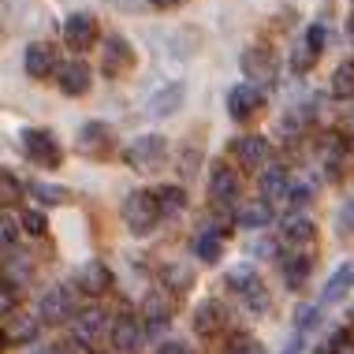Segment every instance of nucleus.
I'll use <instances>...</instances> for the list:
<instances>
[{
  "label": "nucleus",
  "mask_w": 354,
  "mask_h": 354,
  "mask_svg": "<svg viewBox=\"0 0 354 354\" xmlns=\"http://www.w3.org/2000/svg\"><path fill=\"white\" fill-rule=\"evenodd\" d=\"M317 324H321V310H317V306H299V332L317 328Z\"/></svg>",
  "instance_id": "39"
},
{
  "label": "nucleus",
  "mask_w": 354,
  "mask_h": 354,
  "mask_svg": "<svg viewBox=\"0 0 354 354\" xmlns=\"http://www.w3.org/2000/svg\"><path fill=\"white\" fill-rule=\"evenodd\" d=\"M283 202L291 205V213H299L302 205H310V202H313V190H310V187H291V190H287Z\"/></svg>",
  "instance_id": "37"
},
{
  "label": "nucleus",
  "mask_w": 354,
  "mask_h": 354,
  "mask_svg": "<svg viewBox=\"0 0 354 354\" xmlns=\"http://www.w3.org/2000/svg\"><path fill=\"white\" fill-rule=\"evenodd\" d=\"M79 287L86 295H104L112 287V269L104 261H86L79 269Z\"/></svg>",
  "instance_id": "23"
},
{
  "label": "nucleus",
  "mask_w": 354,
  "mask_h": 354,
  "mask_svg": "<svg viewBox=\"0 0 354 354\" xmlns=\"http://www.w3.org/2000/svg\"><path fill=\"white\" fill-rule=\"evenodd\" d=\"M194 254L202 257V261H220V254H224V239H216V235H205V232H198L194 235Z\"/></svg>",
  "instance_id": "31"
},
{
  "label": "nucleus",
  "mask_w": 354,
  "mask_h": 354,
  "mask_svg": "<svg viewBox=\"0 0 354 354\" xmlns=\"http://www.w3.org/2000/svg\"><path fill=\"white\" fill-rule=\"evenodd\" d=\"M165 157H168V142L160 135H138V138H131L127 149H123V160L135 171H157Z\"/></svg>",
  "instance_id": "2"
},
{
  "label": "nucleus",
  "mask_w": 354,
  "mask_h": 354,
  "mask_svg": "<svg viewBox=\"0 0 354 354\" xmlns=\"http://www.w3.org/2000/svg\"><path fill=\"white\" fill-rule=\"evenodd\" d=\"M19 227H23L26 235H45L49 232V220H45L41 209H26V213L19 216Z\"/></svg>",
  "instance_id": "35"
},
{
  "label": "nucleus",
  "mask_w": 354,
  "mask_h": 354,
  "mask_svg": "<svg viewBox=\"0 0 354 354\" xmlns=\"http://www.w3.org/2000/svg\"><path fill=\"white\" fill-rule=\"evenodd\" d=\"M23 68H26L30 79H49V75L56 71V56H53V49L45 41H34V45H26Z\"/></svg>",
  "instance_id": "21"
},
{
  "label": "nucleus",
  "mask_w": 354,
  "mask_h": 354,
  "mask_svg": "<svg viewBox=\"0 0 354 354\" xmlns=\"http://www.w3.org/2000/svg\"><path fill=\"white\" fill-rule=\"evenodd\" d=\"M302 45H310L313 53H324V26H321V23H313L310 30L302 34Z\"/></svg>",
  "instance_id": "40"
},
{
  "label": "nucleus",
  "mask_w": 354,
  "mask_h": 354,
  "mask_svg": "<svg viewBox=\"0 0 354 354\" xmlns=\"http://www.w3.org/2000/svg\"><path fill=\"white\" fill-rule=\"evenodd\" d=\"M123 224H127L131 235H149L153 227H157V205H153V194L146 190H131L127 198H123Z\"/></svg>",
  "instance_id": "1"
},
{
  "label": "nucleus",
  "mask_w": 354,
  "mask_h": 354,
  "mask_svg": "<svg viewBox=\"0 0 354 354\" xmlns=\"http://www.w3.org/2000/svg\"><path fill=\"white\" fill-rule=\"evenodd\" d=\"M313 220L310 216H302V213H291L283 220V246L287 250H310L313 246Z\"/></svg>",
  "instance_id": "16"
},
{
  "label": "nucleus",
  "mask_w": 354,
  "mask_h": 354,
  "mask_svg": "<svg viewBox=\"0 0 354 354\" xmlns=\"http://www.w3.org/2000/svg\"><path fill=\"white\" fill-rule=\"evenodd\" d=\"M104 324H109V321H104V313L97 310V306H86V310H79V313L71 317L75 339H79L82 347H86V343H93V339H101Z\"/></svg>",
  "instance_id": "19"
},
{
  "label": "nucleus",
  "mask_w": 354,
  "mask_h": 354,
  "mask_svg": "<svg viewBox=\"0 0 354 354\" xmlns=\"http://www.w3.org/2000/svg\"><path fill=\"white\" fill-rule=\"evenodd\" d=\"M232 153L243 168H261V165H269L272 146H269V138H261V135H243V138L232 142Z\"/></svg>",
  "instance_id": "12"
},
{
  "label": "nucleus",
  "mask_w": 354,
  "mask_h": 354,
  "mask_svg": "<svg viewBox=\"0 0 354 354\" xmlns=\"http://www.w3.org/2000/svg\"><path fill=\"white\" fill-rule=\"evenodd\" d=\"M280 269H283L287 287L299 291V287H306V280H310V272H313V257H310V250H287Z\"/></svg>",
  "instance_id": "18"
},
{
  "label": "nucleus",
  "mask_w": 354,
  "mask_h": 354,
  "mask_svg": "<svg viewBox=\"0 0 354 354\" xmlns=\"http://www.w3.org/2000/svg\"><path fill=\"white\" fill-rule=\"evenodd\" d=\"M15 306H19V287L0 280V317H12Z\"/></svg>",
  "instance_id": "36"
},
{
  "label": "nucleus",
  "mask_w": 354,
  "mask_h": 354,
  "mask_svg": "<svg viewBox=\"0 0 354 354\" xmlns=\"http://www.w3.org/2000/svg\"><path fill=\"white\" fill-rule=\"evenodd\" d=\"M287 190H291V179H287V171H283V168H269V171L261 176V198H265V205L283 202Z\"/></svg>",
  "instance_id": "28"
},
{
  "label": "nucleus",
  "mask_w": 354,
  "mask_h": 354,
  "mask_svg": "<svg viewBox=\"0 0 354 354\" xmlns=\"http://www.w3.org/2000/svg\"><path fill=\"white\" fill-rule=\"evenodd\" d=\"M4 283H12V287H23L26 280L34 276V257L26 254V250H15V246H8L4 250Z\"/></svg>",
  "instance_id": "20"
},
{
  "label": "nucleus",
  "mask_w": 354,
  "mask_h": 354,
  "mask_svg": "<svg viewBox=\"0 0 354 354\" xmlns=\"http://www.w3.org/2000/svg\"><path fill=\"white\" fill-rule=\"evenodd\" d=\"M351 26H354V19H351Z\"/></svg>",
  "instance_id": "49"
},
{
  "label": "nucleus",
  "mask_w": 354,
  "mask_h": 354,
  "mask_svg": "<svg viewBox=\"0 0 354 354\" xmlns=\"http://www.w3.org/2000/svg\"><path fill=\"white\" fill-rule=\"evenodd\" d=\"M30 194L34 198H41V205H64L68 202V187H60V183H41V179H37V183H30Z\"/></svg>",
  "instance_id": "32"
},
{
  "label": "nucleus",
  "mask_w": 354,
  "mask_h": 354,
  "mask_svg": "<svg viewBox=\"0 0 354 354\" xmlns=\"http://www.w3.org/2000/svg\"><path fill=\"white\" fill-rule=\"evenodd\" d=\"M313 354H332V343H321V347L313 351Z\"/></svg>",
  "instance_id": "46"
},
{
  "label": "nucleus",
  "mask_w": 354,
  "mask_h": 354,
  "mask_svg": "<svg viewBox=\"0 0 354 354\" xmlns=\"http://www.w3.org/2000/svg\"><path fill=\"white\" fill-rule=\"evenodd\" d=\"M351 149H354V112H351Z\"/></svg>",
  "instance_id": "47"
},
{
  "label": "nucleus",
  "mask_w": 354,
  "mask_h": 354,
  "mask_svg": "<svg viewBox=\"0 0 354 354\" xmlns=\"http://www.w3.org/2000/svg\"><path fill=\"white\" fill-rule=\"evenodd\" d=\"M157 354H187L183 343H165V347H157Z\"/></svg>",
  "instance_id": "44"
},
{
  "label": "nucleus",
  "mask_w": 354,
  "mask_h": 354,
  "mask_svg": "<svg viewBox=\"0 0 354 354\" xmlns=\"http://www.w3.org/2000/svg\"><path fill=\"white\" fill-rule=\"evenodd\" d=\"M0 37H4V26H0Z\"/></svg>",
  "instance_id": "48"
},
{
  "label": "nucleus",
  "mask_w": 354,
  "mask_h": 354,
  "mask_svg": "<svg viewBox=\"0 0 354 354\" xmlns=\"http://www.w3.org/2000/svg\"><path fill=\"white\" fill-rule=\"evenodd\" d=\"M131 68H135V49H131L120 34H109L101 45V75L104 79H120V75H127Z\"/></svg>",
  "instance_id": "5"
},
{
  "label": "nucleus",
  "mask_w": 354,
  "mask_h": 354,
  "mask_svg": "<svg viewBox=\"0 0 354 354\" xmlns=\"http://www.w3.org/2000/svg\"><path fill=\"white\" fill-rule=\"evenodd\" d=\"M90 82H93V71L86 68L82 60H68V64L56 68V86H60V93H68V97L90 93Z\"/></svg>",
  "instance_id": "11"
},
{
  "label": "nucleus",
  "mask_w": 354,
  "mask_h": 354,
  "mask_svg": "<svg viewBox=\"0 0 354 354\" xmlns=\"http://www.w3.org/2000/svg\"><path fill=\"white\" fill-rule=\"evenodd\" d=\"M153 205H157V216H179L187 209V190L168 183V187H157L153 190Z\"/></svg>",
  "instance_id": "25"
},
{
  "label": "nucleus",
  "mask_w": 354,
  "mask_h": 354,
  "mask_svg": "<svg viewBox=\"0 0 354 354\" xmlns=\"http://www.w3.org/2000/svg\"><path fill=\"white\" fill-rule=\"evenodd\" d=\"M209 198H213V205H232L239 198V176L235 168L227 165H216L213 176H209Z\"/></svg>",
  "instance_id": "15"
},
{
  "label": "nucleus",
  "mask_w": 354,
  "mask_h": 354,
  "mask_svg": "<svg viewBox=\"0 0 354 354\" xmlns=\"http://www.w3.org/2000/svg\"><path fill=\"white\" fill-rule=\"evenodd\" d=\"M224 324H227L224 302H216V299L198 302V310H194V332H198V336H216Z\"/></svg>",
  "instance_id": "17"
},
{
  "label": "nucleus",
  "mask_w": 354,
  "mask_h": 354,
  "mask_svg": "<svg viewBox=\"0 0 354 354\" xmlns=\"http://www.w3.org/2000/svg\"><path fill=\"white\" fill-rule=\"evenodd\" d=\"M109 339H112V347H116L120 354H138V347H142V324H138V317H131V313L116 317V321H112V328H109Z\"/></svg>",
  "instance_id": "14"
},
{
  "label": "nucleus",
  "mask_w": 354,
  "mask_h": 354,
  "mask_svg": "<svg viewBox=\"0 0 354 354\" xmlns=\"http://www.w3.org/2000/svg\"><path fill=\"white\" fill-rule=\"evenodd\" d=\"M19 198H23V183H19L12 171L0 168V205H15Z\"/></svg>",
  "instance_id": "34"
},
{
  "label": "nucleus",
  "mask_w": 354,
  "mask_h": 354,
  "mask_svg": "<svg viewBox=\"0 0 354 354\" xmlns=\"http://www.w3.org/2000/svg\"><path fill=\"white\" fill-rule=\"evenodd\" d=\"M332 93H336L339 101L354 97V60H343L336 71H332Z\"/></svg>",
  "instance_id": "30"
},
{
  "label": "nucleus",
  "mask_w": 354,
  "mask_h": 354,
  "mask_svg": "<svg viewBox=\"0 0 354 354\" xmlns=\"http://www.w3.org/2000/svg\"><path fill=\"white\" fill-rule=\"evenodd\" d=\"M227 283H232V291L243 299L250 310H269V291H265V283H261V276H257L250 265H235L232 272H227Z\"/></svg>",
  "instance_id": "3"
},
{
  "label": "nucleus",
  "mask_w": 354,
  "mask_h": 354,
  "mask_svg": "<svg viewBox=\"0 0 354 354\" xmlns=\"http://www.w3.org/2000/svg\"><path fill=\"white\" fill-rule=\"evenodd\" d=\"M239 68H243L246 82L261 90L265 82L276 79V56H272V49H265V45H250V49L239 56Z\"/></svg>",
  "instance_id": "6"
},
{
  "label": "nucleus",
  "mask_w": 354,
  "mask_h": 354,
  "mask_svg": "<svg viewBox=\"0 0 354 354\" xmlns=\"http://www.w3.org/2000/svg\"><path fill=\"white\" fill-rule=\"evenodd\" d=\"M75 149L82 153V157H104V153L112 149V127L101 120H90L79 127V138H75Z\"/></svg>",
  "instance_id": "9"
},
{
  "label": "nucleus",
  "mask_w": 354,
  "mask_h": 354,
  "mask_svg": "<svg viewBox=\"0 0 354 354\" xmlns=\"http://www.w3.org/2000/svg\"><path fill=\"white\" fill-rule=\"evenodd\" d=\"M232 354H265V347L257 339H246V336H239L235 339V347H232Z\"/></svg>",
  "instance_id": "41"
},
{
  "label": "nucleus",
  "mask_w": 354,
  "mask_h": 354,
  "mask_svg": "<svg viewBox=\"0 0 354 354\" xmlns=\"http://www.w3.org/2000/svg\"><path fill=\"white\" fill-rule=\"evenodd\" d=\"M75 313H79V306H75L71 287H49L41 295V306H37V321H45V324H64Z\"/></svg>",
  "instance_id": "7"
},
{
  "label": "nucleus",
  "mask_w": 354,
  "mask_h": 354,
  "mask_svg": "<svg viewBox=\"0 0 354 354\" xmlns=\"http://www.w3.org/2000/svg\"><path fill=\"white\" fill-rule=\"evenodd\" d=\"M153 8H160V12H168V8H179V4H187V0H149Z\"/></svg>",
  "instance_id": "45"
},
{
  "label": "nucleus",
  "mask_w": 354,
  "mask_h": 354,
  "mask_svg": "<svg viewBox=\"0 0 354 354\" xmlns=\"http://www.w3.org/2000/svg\"><path fill=\"white\" fill-rule=\"evenodd\" d=\"M15 235H19V224H15L12 216H0V250L15 246Z\"/></svg>",
  "instance_id": "38"
},
{
  "label": "nucleus",
  "mask_w": 354,
  "mask_h": 354,
  "mask_svg": "<svg viewBox=\"0 0 354 354\" xmlns=\"http://www.w3.org/2000/svg\"><path fill=\"white\" fill-rule=\"evenodd\" d=\"M183 97H187V90H183V82H168V86H160L157 93L149 97V116H171L176 109H183Z\"/></svg>",
  "instance_id": "22"
},
{
  "label": "nucleus",
  "mask_w": 354,
  "mask_h": 354,
  "mask_svg": "<svg viewBox=\"0 0 354 354\" xmlns=\"http://www.w3.org/2000/svg\"><path fill=\"white\" fill-rule=\"evenodd\" d=\"M317 60H321V53H313L310 45H302V41L291 49V71H295V75L313 71V64H317Z\"/></svg>",
  "instance_id": "33"
},
{
  "label": "nucleus",
  "mask_w": 354,
  "mask_h": 354,
  "mask_svg": "<svg viewBox=\"0 0 354 354\" xmlns=\"http://www.w3.org/2000/svg\"><path fill=\"white\" fill-rule=\"evenodd\" d=\"M97 37H101V26H97V19H93L90 12L68 15V23H64V41H68V49L90 53L93 45H97Z\"/></svg>",
  "instance_id": "8"
},
{
  "label": "nucleus",
  "mask_w": 354,
  "mask_h": 354,
  "mask_svg": "<svg viewBox=\"0 0 354 354\" xmlns=\"http://www.w3.org/2000/svg\"><path fill=\"white\" fill-rule=\"evenodd\" d=\"M351 287H354V265H339V269L328 276V283H324L321 302H324V306H332V302L347 299V295H351Z\"/></svg>",
  "instance_id": "27"
},
{
  "label": "nucleus",
  "mask_w": 354,
  "mask_h": 354,
  "mask_svg": "<svg viewBox=\"0 0 354 354\" xmlns=\"http://www.w3.org/2000/svg\"><path fill=\"white\" fill-rule=\"evenodd\" d=\"M142 317H146V324H149V336L157 339L160 332L171 324V295H165V291H149L146 295V302H142Z\"/></svg>",
  "instance_id": "13"
},
{
  "label": "nucleus",
  "mask_w": 354,
  "mask_h": 354,
  "mask_svg": "<svg viewBox=\"0 0 354 354\" xmlns=\"http://www.w3.org/2000/svg\"><path fill=\"white\" fill-rule=\"evenodd\" d=\"M37 328H41V321H37V317L12 313L8 324H4V332H0V339H4V343H34L37 339Z\"/></svg>",
  "instance_id": "24"
},
{
  "label": "nucleus",
  "mask_w": 354,
  "mask_h": 354,
  "mask_svg": "<svg viewBox=\"0 0 354 354\" xmlns=\"http://www.w3.org/2000/svg\"><path fill=\"white\" fill-rule=\"evenodd\" d=\"M261 104H265V93L257 90V86H250V82H239V86L227 90V112H232V120H239V123L257 116Z\"/></svg>",
  "instance_id": "10"
},
{
  "label": "nucleus",
  "mask_w": 354,
  "mask_h": 354,
  "mask_svg": "<svg viewBox=\"0 0 354 354\" xmlns=\"http://www.w3.org/2000/svg\"><path fill=\"white\" fill-rule=\"evenodd\" d=\"M53 354H90V351H86L79 339H71V343H60V347H56Z\"/></svg>",
  "instance_id": "43"
},
{
  "label": "nucleus",
  "mask_w": 354,
  "mask_h": 354,
  "mask_svg": "<svg viewBox=\"0 0 354 354\" xmlns=\"http://www.w3.org/2000/svg\"><path fill=\"white\" fill-rule=\"evenodd\" d=\"M160 280H165V287H171V291H187L190 283H194V269L190 265H183V261H171V265H165V272H160Z\"/></svg>",
  "instance_id": "29"
},
{
  "label": "nucleus",
  "mask_w": 354,
  "mask_h": 354,
  "mask_svg": "<svg viewBox=\"0 0 354 354\" xmlns=\"http://www.w3.org/2000/svg\"><path fill=\"white\" fill-rule=\"evenodd\" d=\"M23 153L34 160L37 168H60V160H64L60 142L53 138V131H41V127L23 131Z\"/></svg>",
  "instance_id": "4"
},
{
  "label": "nucleus",
  "mask_w": 354,
  "mask_h": 354,
  "mask_svg": "<svg viewBox=\"0 0 354 354\" xmlns=\"http://www.w3.org/2000/svg\"><path fill=\"white\" fill-rule=\"evenodd\" d=\"M269 224H272V205L265 202H250L235 213V227H243V232H265Z\"/></svg>",
  "instance_id": "26"
},
{
  "label": "nucleus",
  "mask_w": 354,
  "mask_h": 354,
  "mask_svg": "<svg viewBox=\"0 0 354 354\" xmlns=\"http://www.w3.org/2000/svg\"><path fill=\"white\" fill-rule=\"evenodd\" d=\"M339 224H343V232H354V198H347L339 205Z\"/></svg>",
  "instance_id": "42"
}]
</instances>
